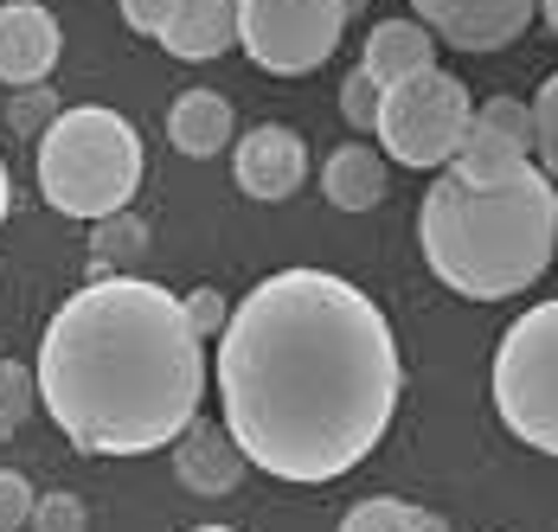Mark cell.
Listing matches in <instances>:
<instances>
[{
  "label": "cell",
  "mask_w": 558,
  "mask_h": 532,
  "mask_svg": "<svg viewBox=\"0 0 558 532\" xmlns=\"http://www.w3.org/2000/svg\"><path fill=\"white\" fill-rule=\"evenodd\" d=\"M219 424L270 481L322 487L353 475L386 443L404 360L386 309L335 269L264 276L213 353Z\"/></svg>",
  "instance_id": "obj_1"
},
{
  "label": "cell",
  "mask_w": 558,
  "mask_h": 532,
  "mask_svg": "<svg viewBox=\"0 0 558 532\" xmlns=\"http://www.w3.org/2000/svg\"><path fill=\"white\" fill-rule=\"evenodd\" d=\"M39 404L84 456L168 449L206 404V340L155 276H97L39 334Z\"/></svg>",
  "instance_id": "obj_2"
},
{
  "label": "cell",
  "mask_w": 558,
  "mask_h": 532,
  "mask_svg": "<svg viewBox=\"0 0 558 532\" xmlns=\"http://www.w3.org/2000/svg\"><path fill=\"white\" fill-rule=\"evenodd\" d=\"M417 244L430 276L469 302H507L553 269L558 186L526 160L501 186H469L437 173L417 206Z\"/></svg>",
  "instance_id": "obj_3"
},
{
  "label": "cell",
  "mask_w": 558,
  "mask_h": 532,
  "mask_svg": "<svg viewBox=\"0 0 558 532\" xmlns=\"http://www.w3.org/2000/svg\"><path fill=\"white\" fill-rule=\"evenodd\" d=\"M39 200L52 213L77 218V225H97V218L129 213L148 155H142V135L135 122L110 104H71L58 109V122L39 135Z\"/></svg>",
  "instance_id": "obj_4"
},
{
  "label": "cell",
  "mask_w": 558,
  "mask_h": 532,
  "mask_svg": "<svg viewBox=\"0 0 558 532\" xmlns=\"http://www.w3.org/2000/svg\"><path fill=\"white\" fill-rule=\"evenodd\" d=\"M495 418L513 430V443L558 462V295L533 302L495 347Z\"/></svg>",
  "instance_id": "obj_5"
},
{
  "label": "cell",
  "mask_w": 558,
  "mask_h": 532,
  "mask_svg": "<svg viewBox=\"0 0 558 532\" xmlns=\"http://www.w3.org/2000/svg\"><path fill=\"white\" fill-rule=\"evenodd\" d=\"M469 116H475V104H469L462 77L430 64V71H411V77L379 90L373 135H379V155L398 160V167L444 173L462 148V135H469Z\"/></svg>",
  "instance_id": "obj_6"
},
{
  "label": "cell",
  "mask_w": 558,
  "mask_h": 532,
  "mask_svg": "<svg viewBox=\"0 0 558 532\" xmlns=\"http://www.w3.org/2000/svg\"><path fill=\"white\" fill-rule=\"evenodd\" d=\"M340 0H238V46L270 77H308L340 52Z\"/></svg>",
  "instance_id": "obj_7"
},
{
  "label": "cell",
  "mask_w": 558,
  "mask_h": 532,
  "mask_svg": "<svg viewBox=\"0 0 558 532\" xmlns=\"http://www.w3.org/2000/svg\"><path fill=\"white\" fill-rule=\"evenodd\" d=\"M526 160H533V109L520 97H488L469 116V135H462V148L444 173L469 180V186H501Z\"/></svg>",
  "instance_id": "obj_8"
},
{
  "label": "cell",
  "mask_w": 558,
  "mask_h": 532,
  "mask_svg": "<svg viewBox=\"0 0 558 532\" xmlns=\"http://www.w3.org/2000/svg\"><path fill=\"white\" fill-rule=\"evenodd\" d=\"M411 20L456 52H507L539 20V0H411Z\"/></svg>",
  "instance_id": "obj_9"
},
{
  "label": "cell",
  "mask_w": 558,
  "mask_h": 532,
  "mask_svg": "<svg viewBox=\"0 0 558 532\" xmlns=\"http://www.w3.org/2000/svg\"><path fill=\"white\" fill-rule=\"evenodd\" d=\"M231 180H238L244 200H257V206H282V200H295L302 180H308V142H302L295 129H282V122H257V129L238 135Z\"/></svg>",
  "instance_id": "obj_10"
},
{
  "label": "cell",
  "mask_w": 558,
  "mask_h": 532,
  "mask_svg": "<svg viewBox=\"0 0 558 532\" xmlns=\"http://www.w3.org/2000/svg\"><path fill=\"white\" fill-rule=\"evenodd\" d=\"M58 52H64V33L46 0H0V84L7 90L52 84Z\"/></svg>",
  "instance_id": "obj_11"
},
{
  "label": "cell",
  "mask_w": 558,
  "mask_h": 532,
  "mask_svg": "<svg viewBox=\"0 0 558 532\" xmlns=\"http://www.w3.org/2000/svg\"><path fill=\"white\" fill-rule=\"evenodd\" d=\"M168 449H173V481H180L186 494H206V500L231 494L238 481L251 475V462H244V449L231 443V430L206 424V418H193Z\"/></svg>",
  "instance_id": "obj_12"
},
{
  "label": "cell",
  "mask_w": 558,
  "mask_h": 532,
  "mask_svg": "<svg viewBox=\"0 0 558 532\" xmlns=\"http://www.w3.org/2000/svg\"><path fill=\"white\" fill-rule=\"evenodd\" d=\"M322 193L335 213H373L391 193V160L373 142H340L335 155L322 160Z\"/></svg>",
  "instance_id": "obj_13"
},
{
  "label": "cell",
  "mask_w": 558,
  "mask_h": 532,
  "mask_svg": "<svg viewBox=\"0 0 558 532\" xmlns=\"http://www.w3.org/2000/svg\"><path fill=\"white\" fill-rule=\"evenodd\" d=\"M161 46L186 64H206L225 58L238 46V0H173L168 26H161Z\"/></svg>",
  "instance_id": "obj_14"
},
{
  "label": "cell",
  "mask_w": 558,
  "mask_h": 532,
  "mask_svg": "<svg viewBox=\"0 0 558 532\" xmlns=\"http://www.w3.org/2000/svg\"><path fill=\"white\" fill-rule=\"evenodd\" d=\"M231 135H238V109H231V97H219V90H180L168 109V142L173 155L186 160H213L231 148Z\"/></svg>",
  "instance_id": "obj_15"
},
{
  "label": "cell",
  "mask_w": 558,
  "mask_h": 532,
  "mask_svg": "<svg viewBox=\"0 0 558 532\" xmlns=\"http://www.w3.org/2000/svg\"><path fill=\"white\" fill-rule=\"evenodd\" d=\"M437 64V39H430V26L424 20H379L373 33H366V52H360V71L366 77H379V84H398V77H411V71H430Z\"/></svg>",
  "instance_id": "obj_16"
},
{
  "label": "cell",
  "mask_w": 558,
  "mask_h": 532,
  "mask_svg": "<svg viewBox=\"0 0 558 532\" xmlns=\"http://www.w3.org/2000/svg\"><path fill=\"white\" fill-rule=\"evenodd\" d=\"M148 257V225L135 213H116L90 225V276H135Z\"/></svg>",
  "instance_id": "obj_17"
},
{
  "label": "cell",
  "mask_w": 558,
  "mask_h": 532,
  "mask_svg": "<svg viewBox=\"0 0 558 532\" xmlns=\"http://www.w3.org/2000/svg\"><path fill=\"white\" fill-rule=\"evenodd\" d=\"M340 532H449L444 520H430L424 507L411 500H391V494H366L360 507L340 513Z\"/></svg>",
  "instance_id": "obj_18"
},
{
  "label": "cell",
  "mask_w": 558,
  "mask_h": 532,
  "mask_svg": "<svg viewBox=\"0 0 558 532\" xmlns=\"http://www.w3.org/2000/svg\"><path fill=\"white\" fill-rule=\"evenodd\" d=\"M33 411H39V378H33V366L26 360H0V436H13Z\"/></svg>",
  "instance_id": "obj_19"
},
{
  "label": "cell",
  "mask_w": 558,
  "mask_h": 532,
  "mask_svg": "<svg viewBox=\"0 0 558 532\" xmlns=\"http://www.w3.org/2000/svg\"><path fill=\"white\" fill-rule=\"evenodd\" d=\"M526 109H533V167L558 186V71L539 84V97Z\"/></svg>",
  "instance_id": "obj_20"
},
{
  "label": "cell",
  "mask_w": 558,
  "mask_h": 532,
  "mask_svg": "<svg viewBox=\"0 0 558 532\" xmlns=\"http://www.w3.org/2000/svg\"><path fill=\"white\" fill-rule=\"evenodd\" d=\"M58 97H52V84H33V90H13V104H7V129L20 135V142H39L46 129L58 122Z\"/></svg>",
  "instance_id": "obj_21"
},
{
  "label": "cell",
  "mask_w": 558,
  "mask_h": 532,
  "mask_svg": "<svg viewBox=\"0 0 558 532\" xmlns=\"http://www.w3.org/2000/svg\"><path fill=\"white\" fill-rule=\"evenodd\" d=\"M33 532H90V507L77 494H39L33 500Z\"/></svg>",
  "instance_id": "obj_22"
},
{
  "label": "cell",
  "mask_w": 558,
  "mask_h": 532,
  "mask_svg": "<svg viewBox=\"0 0 558 532\" xmlns=\"http://www.w3.org/2000/svg\"><path fill=\"white\" fill-rule=\"evenodd\" d=\"M379 77H366V71H347V84H340V116L360 129V135H373V122H379Z\"/></svg>",
  "instance_id": "obj_23"
},
{
  "label": "cell",
  "mask_w": 558,
  "mask_h": 532,
  "mask_svg": "<svg viewBox=\"0 0 558 532\" xmlns=\"http://www.w3.org/2000/svg\"><path fill=\"white\" fill-rule=\"evenodd\" d=\"M180 309H186V327L199 340H219L225 321H231V302H225L219 289H193V295H180Z\"/></svg>",
  "instance_id": "obj_24"
},
{
  "label": "cell",
  "mask_w": 558,
  "mask_h": 532,
  "mask_svg": "<svg viewBox=\"0 0 558 532\" xmlns=\"http://www.w3.org/2000/svg\"><path fill=\"white\" fill-rule=\"evenodd\" d=\"M33 481L20 475V469H0V532H20L33 520Z\"/></svg>",
  "instance_id": "obj_25"
},
{
  "label": "cell",
  "mask_w": 558,
  "mask_h": 532,
  "mask_svg": "<svg viewBox=\"0 0 558 532\" xmlns=\"http://www.w3.org/2000/svg\"><path fill=\"white\" fill-rule=\"evenodd\" d=\"M168 13H173V0H122V26L142 33V39H161Z\"/></svg>",
  "instance_id": "obj_26"
},
{
  "label": "cell",
  "mask_w": 558,
  "mask_h": 532,
  "mask_svg": "<svg viewBox=\"0 0 558 532\" xmlns=\"http://www.w3.org/2000/svg\"><path fill=\"white\" fill-rule=\"evenodd\" d=\"M7 213H13V173H7V160H0V225H7Z\"/></svg>",
  "instance_id": "obj_27"
},
{
  "label": "cell",
  "mask_w": 558,
  "mask_h": 532,
  "mask_svg": "<svg viewBox=\"0 0 558 532\" xmlns=\"http://www.w3.org/2000/svg\"><path fill=\"white\" fill-rule=\"evenodd\" d=\"M539 20L553 26V39H558V0H539Z\"/></svg>",
  "instance_id": "obj_28"
},
{
  "label": "cell",
  "mask_w": 558,
  "mask_h": 532,
  "mask_svg": "<svg viewBox=\"0 0 558 532\" xmlns=\"http://www.w3.org/2000/svg\"><path fill=\"white\" fill-rule=\"evenodd\" d=\"M340 7H347V20H353V13H366V0H340Z\"/></svg>",
  "instance_id": "obj_29"
},
{
  "label": "cell",
  "mask_w": 558,
  "mask_h": 532,
  "mask_svg": "<svg viewBox=\"0 0 558 532\" xmlns=\"http://www.w3.org/2000/svg\"><path fill=\"white\" fill-rule=\"evenodd\" d=\"M193 532H238V527H193Z\"/></svg>",
  "instance_id": "obj_30"
},
{
  "label": "cell",
  "mask_w": 558,
  "mask_h": 532,
  "mask_svg": "<svg viewBox=\"0 0 558 532\" xmlns=\"http://www.w3.org/2000/svg\"><path fill=\"white\" fill-rule=\"evenodd\" d=\"M553 264H558V244H553Z\"/></svg>",
  "instance_id": "obj_31"
}]
</instances>
